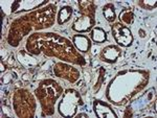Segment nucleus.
<instances>
[{"label":"nucleus","instance_id":"f257e3e1","mask_svg":"<svg viewBox=\"0 0 157 118\" xmlns=\"http://www.w3.org/2000/svg\"><path fill=\"white\" fill-rule=\"evenodd\" d=\"M113 36H114L115 40L117 41L118 44L123 45V46H128L132 42V36H131V31H129L126 26L123 25L116 24L113 27Z\"/></svg>","mask_w":157,"mask_h":118},{"label":"nucleus","instance_id":"f03ea898","mask_svg":"<svg viewBox=\"0 0 157 118\" xmlns=\"http://www.w3.org/2000/svg\"><path fill=\"white\" fill-rule=\"evenodd\" d=\"M120 56V49L116 48L114 46H109L107 47L103 52V57L106 59V61L114 62L117 57Z\"/></svg>","mask_w":157,"mask_h":118},{"label":"nucleus","instance_id":"7ed1b4c3","mask_svg":"<svg viewBox=\"0 0 157 118\" xmlns=\"http://www.w3.org/2000/svg\"><path fill=\"white\" fill-rule=\"evenodd\" d=\"M73 42H75V46H77L81 51H87L90 46L88 38H86L84 36H75L73 38Z\"/></svg>","mask_w":157,"mask_h":118},{"label":"nucleus","instance_id":"20e7f679","mask_svg":"<svg viewBox=\"0 0 157 118\" xmlns=\"http://www.w3.org/2000/svg\"><path fill=\"white\" fill-rule=\"evenodd\" d=\"M71 7L69 6H64L63 9H61V11L59 13V23H65L68 19H69L70 15H71Z\"/></svg>","mask_w":157,"mask_h":118},{"label":"nucleus","instance_id":"39448f33","mask_svg":"<svg viewBox=\"0 0 157 118\" xmlns=\"http://www.w3.org/2000/svg\"><path fill=\"white\" fill-rule=\"evenodd\" d=\"M91 37H92L93 41H95L97 43H102L106 40V32L101 28H94L92 31Z\"/></svg>","mask_w":157,"mask_h":118},{"label":"nucleus","instance_id":"423d86ee","mask_svg":"<svg viewBox=\"0 0 157 118\" xmlns=\"http://www.w3.org/2000/svg\"><path fill=\"white\" fill-rule=\"evenodd\" d=\"M104 15H105L106 19L108 21H113L115 19V13L114 9H113V6L111 4H107V6L104 7Z\"/></svg>","mask_w":157,"mask_h":118},{"label":"nucleus","instance_id":"0eeeda50","mask_svg":"<svg viewBox=\"0 0 157 118\" xmlns=\"http://www.w3.org/2000/svg\"><path fill=\"white\" fill-rule=\"evenodd\" d=\"M121 18L124 22H126V23H131V22H132V14L129 13L128 11H124L120 15V19Z\"/></svg>","mask_w":157,"mask_h":118},{"label":"nucleus","instance_id":"6e6552de","mask_svg":"<svg viewBox=\"0 0 157 118\" xmlns=\"http://www.w3.org/2000/svg\"><path fill=\"white\" fill-rule=\"evenodd\" d=\"M78 116H80V117H87V115H85V114H80Z\"/></svg>","mask_w":157,"mask_h":118}]
</instances>
